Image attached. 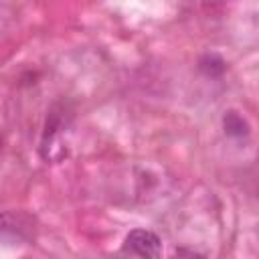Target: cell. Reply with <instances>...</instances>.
<instances>
[{
  "instance_id": "1",
  "label": "cell",
  "mask_w": 259,
  "mask_h": 259,
  "mask_svg": "<svg viewBox=\"0 0 259 259\" xmlns=\"http://www.w3.org/2000/svg\"><path fill=\"white\" fill-rule=\"evenodd\" d=\"M65 111H57V107L51 109L45 121V132H42V142H40V154L45 160H59L63 158L65 152V142L63 134L67 130V119L63 115Z\"/></svg>"
},
{
  "instance_id": "2",
  "label": "cell",
  "mask_w": 259,
  "mask_h": 259,
  "mask_svg": "<svg viewBox=\"0 0 259 259\" xmlns=\"http://www.w3.org/2000/svg\"><path fill=\"white\" fill-rule=\"evenodd\" d=\"M125 247L144 257V259H158L162 253V241L154 231L148 229H134L130 231V235L125 237Z\"/></svg>"
},
{
  "instance_id": "3",
  "label": "cell",
  "mask_w": 259,
  "mask_h": 259,
  "mask_svg": "<svg viewBox=\"0 0 259 259\" xmlns=\"http://www.w3.org/2000/svg\"><path fill=\"white\" fill-rule=\"evenodd\" d=\"M0 235L26 239L32 235V219L22 212H4L0 214Z\"/></svg>"
},
{
  "instance_id": "4",
  "label": "cell",
  "mask_w": 259,
  "mask_h": 259,
  "mask_svg": "<svg viewBox=\"0 0 259 259\" xmlns=\"http://www.w3.org/2000/svg\"><path fill=\"white\" fill-rule=\"evenodd\" d=\"M223 127H225V134L231 136V138H243V136H249V121L235 109L227 111L223 115Z\"/></svg>"
},
{
  "instance_id": "5",
  "label": "cell",
  "mask_w": 259,
  "mask_h": 259,
  "mask_svg": "<svg viewBox=\"0 0 259 259\" xmlns=\"http://www.w3.org/2000/svg\"><path fill=\"white\" fill-rule=\"evenodd\" d=\"M198 67H200V71H202V73H206V75H210V77H217V75H221V73L227 69L225 61H223L219 55H214V53L204 55V57L200 59Z\"/></svg>"
}]
</instances>
